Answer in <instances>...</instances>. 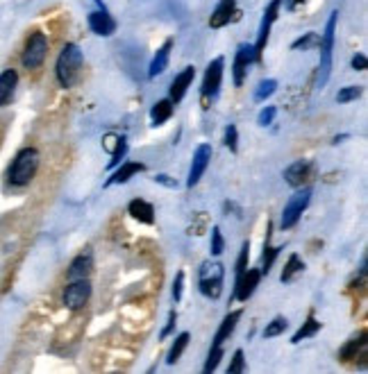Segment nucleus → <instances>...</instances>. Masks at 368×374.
Wrapping results in <instances>:
<instances>
[{
    "mask_svg": "<svg viewBox=\"0 0 368 374\" xmlns=\"http://www.w3.org/2000/svg\"><path fill=\"white\" fill-rule=\"evenodd\" d=\"M127 213H130L134 220H139L143 225H152V222H155V206H152L148 200L134 197L132 202L127 204Z\"/></svg>",
    "mask_w": 368,
    "mask_h": 374,
    "instance_id": "412c9836",
    "label": "nucleus"
},
{
    "mask_svg": "<svg viewBox=\"0 0 368 374\" xmlns=\"http://www.w3.org/2000/svg\"><path fill=\"white\" fill-rule=\"evenodd\" d=\"M305 270V261L298 257V254H291L289 261L285 263V268H282V275H280V282L282 284H289V282H294V277L296 275H301Z\"/></svg>",
    "mask_w": 368,
    "mask_h": 374,
    "instance_id": "bb28decb",
    "label": "nucleus"
},
{
    "mask_svg": "<svg viewBox=\"0 0 368 374\" xmlns=\"http://www.w3.org/2000/svg\"><path fill=\"white\" fill-rule=\"evenodd\" d=\"M337 23H339V12L335 10L330 14L328 25H325V32L321 37V64H319V75H316V86H325L332 75V55H335V39H337Z\"/></svg>",
    "mask_w": 368,
    "mask_h": 374,
    "instance_id": "7ed1b4c3",
    "label": "nucleus"
},
{
    "mask_svg": "<svg viewBox=\"0 0 368 374\" xmlns=\"http://www.w3.org/2000/svg\"><path fill=\"white\" fill-rule=\"evenodd\" d=\"M282 3H285L287 10H296V7L301 5V3H305V0H282Z\"/></svg>",
    "mask_w": 368,
    "mask_h": 374,
    "instance_id": "37998d69",
    "label": "nucleus"
},
{
    "mask_svg": "<svg viewBox=\"0 0 368 374\" xmlns=\"http://www.w3.org/2000/svg\"><path fill=\"white\" fill-rule=\"evenodd\" d=\"M321 43V37L316 32H307L305 37H301L298 41H294V50H310V48H314V46H319Z\"/></svg>",
    "mask_w": 368,
    "mask_h": 374,
    "instance_id": "f704fd0d",
    "label": "nucleus"
},
{
    "mask_svg": "<svg viewBox=\"0 0 368 374\" xmlns=\"http://www.w3.org/2000/svg\"><path fill=\"white\" fill-rule=\"evenodd\" d=\"M237 14V0H218V5L214 7V12L209 16V28L221 30L234 19Z\"/></svg>",
    "mask_w": 368,
    "mask_h": 374,
    "instance_id": "f3484780",
    "label": "nucleus"
},
{
    "mask_svg": "<svg viewBox=\"0 0 368 374\" xmlns=\"http://www.w3.org/2000/svg\"><path fill=\"white\" fill-rule=\"evenodd\" d=\"M225 145L230 147V152L239 150V129H237V125H227L225 127Z\"/></svg>",
    "mask_w": 368,
    "mask_h": 374,
    "instance_id": "e433bc0d",
    "label": "nucleus"
},
{
    "mask_svg": "<svg viewBox=\"0 0 368 374\" xmlns=\"http://www.w3.org/2000/svg\"><path fill=\"white\" fill-rule=\"evenodd\" d=\"M175 325H177V313H175V309L168 313V323H166V327L161 329V334H159V338L164 341V338H168L170 334H173V329H175Z\"/></svg>",
    "mask_w": 368,
    "mask_h": 374,
    "instance_id": "ea45409f",
    "label": "nucleus"
},
{
    "mask_svg": "<svg viewBox=\"0 0 368 374\" xmlns=\"http://www.w3.org/2000/svg\"><path fill=\"white\" fill-rule=\"evenodd\" d=\"M275 91H278L275 80H262L259 86H257V91H255V102H266Z\"/></svg>",
    "mask_w": 368,
    "mask_h": 374,
    "instance_id": "7c9ffc66",
    "label": "nucleus"
},
{
    "mask_svg": "<svg viewBox=\"0 0 368 374\" xmlns=\"http://www.w3.org/2000/svg\"><path fill=\"white\" fill-rule=\"evenodd\" d=\"M89 300H91V284H89V279H73L64 288V295H62L64 307L71 309V311L84 309Z\"/></svg>",
    "mask_w": 368,
    "mask_h": 374,
    "instance_id": "1a4fd4ad",
    "label": "nucleus"
},
{
    "mask_svg": "<svg viewBox=\"0 0 368 374\" xmlns=\"http://www.w3.org/2000/svg\"><path fill=\"white\" fill-rule=\"evenodd\" d=\"M221 359H223V347H218V345H211V350H209L207 361H205V368H202V372H205V374H211V372H216V368H218Z\"/></svg>",
    "mask_w": 368,
    "mask_h": 374,
    "instance_id": "2f4dec72",
    "label": "nucleus"
},
{
    "mask_svg": "<svg viewBox=\"0 0 368 374\" xmlns=\"http://www.w3.org/2000/svg\"><path fill=\"white\" fill-rule=\"evenodd\" d=\"M170 48H173V39H166L164 41V46H161L157 52H155V57H152V62L148 66V77H157L161 75L168 68V59H170Z\"/></svg>",
    "mask_w": 368,
    "mask_h": 374,
    "instance_id": "4be33fe9",
    "label": "nucleus"
},
{
    "mask_svg": "<svg viewBox=\"0 0 368 374\" xmlns=\"http://www.w3.org/2000/svg\"><path fill=\"white\" fill-rule=\"evenodd\" d=\"M189 341H191V334L189 332H182V334L175 336V341H173V345H170L168 356H166V363L168 365H175L179 359H182V354L186 350V345H189Z\"/></svg>",
    "mask_w": 368,
    "mask_h": 374,
    "instance_id": "a878e982",
    "label": "nucleus"
},
{
    "mask_svg": "<svg viewBox=\"0 0 368 374\" xmlns=\"http://www.w3.org/2000/svg\"><path fill=\"white\" fill-rule=\"evenodd\" d=\"M225 250V238H223V231H221V227H216L214 225L211 227V238H209V252L211 257H221Z\"/></svg>",
    "mask_w": 368,
    "mask_h": 374,
    "instance_id": "c756f323",
    "label": "nucleus"
},
{
    "mask_svg": "<svg viewBox=\"0 0 368 374\" xmlns=\"http://www.w3.org/2000/svg\"><path fill=\"white\" fill-rule=\"evenodd\" d=\"M223 71H225V59L216 57L211 59L207 71L202 77V86H200V98H202V107H209V102H214L221 93V84H223Z\"/></svg>",
    "mask_w": 368,
    "mask_h": 374,
    "instance_id": "423d86ee",
    "label": "nucleus"
},
{
    "mask_svg": "<svg viewBox=\"0 0 368 374\" xmlns=\"http://www.w3.org/2000/svg\"><path fill=\"white\" fill-rule=\"evenodd\" d=\"M262 282V273L255 270V268H246V273L241 277H237L234 282V295L232 300H239V302H248L255 295L257 286Z\"/></svg>",
    "mask_w": 368,
    "mask_h": 374,
    "instance_id": "f8f14e48",
    "label": "nucleus"
},
{
    "mask_svg": "<svg viewBox=\"0 0 368 374\" xmlns=\"http://www.w3.org/2000/svg\"><path fill=\"white\" fill-rule=\"evenodd\" d=\"M16 84H19V73L14 68H7V71L0 73V107H5L12 100Z\"/></svg>",
    "mask_w": 368,
    "mask_h": 374,
    "instance_id": "5701e85b",
    "label": "nucleus"
},
{
    "mask_svg": "<svg viewBox=\"0 0 368 374\" xmlns=\"http://www.w3.org/2000/svg\"><path fill=\"white\" fill-rule=\"evenodd\" d=\"M353 68L355 71H366L368 68V59H366L364 52H357V55L353 57Z\"/></svg>",
    "mask_w": 368,
    "mask_h": 374,
    "instance_id": "a19ab883",
    "label": "nucleus"
},
{
    "mask_svg": "<svg viewBox=\"0 0 368 374\" xmlns=\"http://www.w3.org/2000/svg\"><path fill=\"white\" fill-rule=\"evenodd\" d=\"M41 163V154L37 147H23V150L14 156L10 170H7V181L12 186H28L30 181L37 177Z\"/></svg>",
    "mask_w": 368,
    "mask_h": 374,
    "instance_id": "f03ea898",
    "label": "nucleus"
},
{
    "mask_svg": "<svg viewBox=\"0 0 368 374\" xmlns=\"http://www.w3.org/2000/svg\"><path fill=\"white\" fill-rule=\"evenodd\" d=\"M93 273V254L87 250V252H80L78 257L71 261V266H68V279H89V275Z\"/></svg>",
    "mask_w": 368,
    "mask_h": 374,
    "instance_id": "6ab92c4d",
    "label": "nucleus"
},
{
    "mask_svg": "<svg viewBox=\"0 0 368 374\" xmlns=\"http://www.w3.org/2000/svg\"><path fill=\"white\" fill-rule=\"evenodd\" d=\"M275 114H278L275 107H264L259 111V116H257V125H259V127H269L273 120H275Z\"/></svg>",
    "mask_w": 368,
    "mask_h": 374,
    "instance_id": "4c0bfd02",
    "label": "nucleus"
},
{
    "mask_svg": "<svg viewBox=\"0 0 368 374\" xmlns=\"http://www.w3.org/2000/svg\"><path fill=\"white\" fill-rule=\"evenodd\" d=\"M182 291H184V270H179L173 279V300L175 302L182 300Z\"/></svg>",
    "mask_w": 368,
    "mask_h": 374,
    "instance_id": "58836bf2",
    "label": "nucleus"
},
{
    "mask_svg": "<svg viewBox=\"0 0 368 374\" xmlns=\"http://www.w3.org/2000/svg\"><path fill=\"white\" fill-rule=\"evenodd\" d=\"M319 332H321V323H319V320L314 318V313H310V318H307V323H303V327L298 329V332L294 334V338H291V343H294V345H298V343L307 341V338L316 336Z\"/></svg>",
    "mask_w": 368,
    "mask_h": 374,
    "instance_id": "cd10ccee",
    "label": "nucleus"
},
{
    "mask_svg": "<svg viewBox=\"0 0 368 374\" xmlns=\"http://www.w3.org/2000/svg\"><path fill=\"white\" fill-rule=\"evenodd\" d=\"M87 21H89L91 32L98 34V37H112L116 32V21L112 19V14L107 12V7H100V10L91 12Z\"/></svg>",
    "mask_w": 368,
    "mask_h": 374,
    "instance_id": "2eb2a0df",
    "label": "nucleus"
},
{
    "mask_svg": "<svg viewBox=\"0 0 368 374\" xmlns=\"http://www.w3.org/2000/svg\"><path fill=\"white\" fill-rule=\"evenodd\" d=\"M125 154H127V141L123 136H118L116 138V147L112 150V161H109V170H114L118 163H121V159H125Z\"/></svg>",
    "mask_w": 368,
    "mask_h": 374,
    "instance_id": "72a5a7b5",
    "label": "nucleus"
},
{
    "mask_svg": "<svg viewBox=\"0 0 368 374\" xmlns=\"http://www.w3.org/2000/svg\"><path fill=\"white\" fill-rule=\"evenodd\" d=\"M84 66V55L78 43H66L55 62V77L62 89H73L78 84Z\"/></svg>",
    "mask_w": 368,
    "mask_h": 374,
    "instance_id": "f257e3e1",
    "label": "nucleus"
},
{
    "mask_svg": "<svg viewBox=\"0 0 368 374\" xmlns=\"http://www.w3.org/2000/svg\"><path fill=\"white\" fill-rule=\"evenodd\" d=\"M366 356H368V341H366V332H362L359 336L350 338V341L339 350V359L344 363H350V361H357L362 359L364 368H366Z\"/></svg>",
    "mask_w": 368,
    "mask_h": 374,
    "instance_id": "ddd939ff",
    "label": "nucleus"
},
{
    "mask_svg": "<svg viewBox=\"0 0 368 374\" xmlns=\"http://www.w3.org/2000/svg\"><path fill=\"white\" fill-rule=\"evenodd\" d=\"M155 181H157V184H164V186H168V188H177V181H175V179H170L168 175H157V177H155Z\"/></svg>",
    "mask_w": 368,
    "mask_h": 374,
    "instance_id": "79ce46f5",
    "label": "nucleus"
},
{
    "mask_svg": "<svg viewBox=\"0 0 368 374\" xmlns=\"http://www.w3.org/2000/svg\"><path fill=\"white\" fill-rule=\"evenodd\" d=\"M287 327H289V320L285 316H278V318H273L271 323L266 325V329H264V338H278L287 332Z\"/></svg>",
    "mask_w": 368,
    "mask_h": 374,
    "instance_id": "c85d7f7f",
    "label": "nucleus"
},
{
    "mask_svg": "<svg viewBox=\"0 0 368 374\" xmlns=\"http://www.w3.org/2000/svg\"><path fill=\"white\" fill-rule=\"evenodd\" d=\"M362 86L359 84H353V86H344L339 93H337V102L339 104H348V102H353V100H357L359 95H362Z\"/></svg>",
    "mask_w": 368,
    "mask_h": 374,
    "instance_id": "473e14b6",
    "label": "nucleus"
},
{
    "mask_svg": "<svg viewBox=\"0 0 368 374\" xmlns=\"http://www.w3.org/2000/svg\"><path fill=\"white\" fill-rule=\"evenodd\" d=\"M195 80V68L193 66H186L182 73H177L175 75V80L170 82V102L177 104V102H182V98L186 95V91H189V86L193 84Z\"/></svg>",
    "mask_w": 368,
    "mask_h": 374,
    "instance_id": "dca6fc26",
    "label": "nucleus"
},
{
    "mask_svg": "<svg viewBox=\"0 0 368 374\" xmlns=\"http://www.w3.org/2000/svg\"><path fill=\"white\" fill-rule=\"evenodd\" d=\"M145 166L141 161H123V163H118V166L114 168L112 172V177H109L105 181V186H116V184H127L134 175H139V172H143Z\"/></svg>",
    "mask_w": 368,
    "mask_h": 374,
    "instance_id": "a211bd4d",
    "label": "nucleus"
},
{
    "mask_svg": "<svg viewBox=\"0 0 368 374\" xmlns=\"http://www.w3.org/2000/svg\"><path fill=\"white\" fill-rule=\"evenodd\" d=\"M48 57V37L44 32H30V37L25 39V46L21 52V64L28 71H37L39 66H44Z\"/></svg>",
    "mask_w": 368,
    "mask_h": 374,
    "instance_id": "39448f33",
    "label": "nucleus"
},
{
    "mask_svg": "<svg viewBox=\"0 0 368 374\" xmlns=\"http://www.w3.org/2000/svg\"><path fill=\"white\" fill-rule=\"evenodd\" d=\"M312 202V188L307 186H301L296 188V193L289 197V202L285 204V209H282V229H291L296 227L298 220H301V216L307 211V206H310Z\"/></svg>",
    "mask_w": 368,
    "mask_h": 374,
    "instance_id": "0eeeda50",
    "label": "nucleus"
},
{
    "mask_svg": "<svg viewBox=\"0 0 368 374\" xmlns=\"http://www.w3.org/2000/svg\"><path fill=\"white\" fill-rule=\"evenodd\" d=\"M211 154H214V150H211L209 143H200L198 147H195L193 159H191V168H189V177H186V186L189 188L198 186V181L202 179V175L209 168Z\"/></svg>",
    "mask_w": 368,
    "mask_h": 374,
    "instance_id": "9d476101",
    "label": "nucleus"
},
{
    "mask_svg": "<svg viewBox=\"0 0 368 374\" xmlns=\"http://www.w3.org/2000/svg\"><path fill=\"white\" fill-rule=\"evenodd\" d=\"M243 311H230L227 316L223 318V323H221V327L216 329V334H214V343L211 345H218L223 347L225 341H230V336L234 334V329L239 325V320H241Z\"/></svg>",
    "mask_w": 368,
    "mask_h": 374,
    "instance_id": "aec40b11",
    "label": "nucleus"
},
{
    "mask_svg": "<svg viewBox=\"0 0 368 374\" xmlns=\"http://www.w3.org/2000/svg\"><path fill=\"white\" fill-rule=\"evenodd\" d=\"M96 3H98V7H105V5H102V0H96Z\"/></svg>",
    "mask_w": 368,
    "mask_h": 374,
    "instance_id": "c03bdc74",
    "label": "nucleus"
},
{
    "mask_svg": "<svg viewBox=\"0 0 368 374\" xmlns=\"http://www.w3.org/2000/svg\"><path fill=\"white\" fill-rule=\"evenodd\" d=\"M237 372H246V354L243 350H237L232 354V361L227 365V374H237Z\"/></svg>",
    "mask_w": 368,
    "mask_h": 374,
    "instance_id": "c9c22d12",
    "label": "nucleus"
},
{
    "mask_svg": "<svg viewBox=\"0 0 368 374\" xmlns=\"http://www.w3.org/2000/svg\"><path fill=\"white\" fill-rule=\"evenodd\" d=\"M173 109H175V104L170 102V98H164V100H157L155 104H152V109H150V120H152V125L159 127V125H164L166 120L173 116Z\"/></svg>",
    "mask_w": 368,
    "mask_h": 374,
    "instance_id": "b1692460",
    "label": "nucleus"
},
{
    "mask_svg": "<svg viewBox=\"0 0 368 374\" xmlns=\"http://www.w3.org/2000/svg\"><path fill=\"white\" fill-rule=\"evenodd\" d=\"M257 62V52L253 43H241L237 48L234 55V64H232V77H234V86H243L246 75H248V66Z\"/></svg>",
    "mask_w": 368,
    "mask_h": 374,
    "instance_id": "9b49d317",
    "label": "nucleus"
},
{
    "mask_svg": "<svg viewBox=\"0 0 368 374\" xmlns=\"http://www.w3.org/2000/svg\"><path fill=\"white\" fill-rule=\"evenodd\" d=\"M225 268L218 261H205L198 268V291L209 300H218L223 293Z\"/></svg>",
    "mask_w": 368,
    "mask_h": 374,
    "instance_id": "20e7f679",
    "label": "nucleus"
},
{
    "mask_svg": "<svg viewBox=\"0 0 368 374\" xmlns=\"http://www.w3.org/2000/svg\"><path fill=\"white\" fill-rule=\"evenodd\" d=\"M312 161H307V159H298L294 161L291 166H287L285 170V181L291 186V188H301L307 184V179L312 177Z\"/></svg>",
    "mask_w": 368,
    "mask_h": 374,
    "instance_id": "4468645a",
    "label": "nucleus"
},
{
    "mask_svg": "<svg viewBox=\"0 0 368 374\" xmlns=\"http://www.w3.org/2000/svg\"><path fill=\"white\" fill-rule=\"evenodd\" d=\"M282 250H285V247H273L271 245V225H269L266 241H264V252H262V268H259L262 277L271 273V268H273V263H275V259L280 257Z\"/></svg>",
    "mask_w": 368,
    "mask_h": 374,
    "instance_id": "393cba45",
    "label": "nucleus"
},
{
    "mask_svg": "<svg viewBox=\"0 0 368 374\" xmlns=\"http://www.w3.org/2000/svg\"><path fill=\"white\" fill-rule=\"evenodd\" d=\"M280 7H282V0H271L269 7L264 10L262 23H259V32H257V43H255L257 62H259L264 50H266V43L271 39V28H273V23H275L278 16H280Z\"/></svg>",
    "mask_w": 368,
    "mask_h": 374,
    "instance_id": "6e6552de",
    "label": "nucleus"
}]
</instances>
